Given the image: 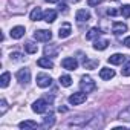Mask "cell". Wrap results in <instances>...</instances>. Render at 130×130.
Wrapping results in <instances>:
<instances>
[{
  "instance_id": "7c38bea8",
  "label": "cell",
  "mask_w": 130,
  "mask_h": 130,
  "mask_svg": "<svg viewBox=\"0 0 130 130\" xmlns=\"http://www.w3.org/2000/svg\"><path fill=\"white\" fill-rule=\"evenodd\" d=\"M89 119H90L89 115H87V116H86V115H83V116H77V118L71 119V121L68 122V125H86V122H87Z\"/></svg>"
},
{
  "instance_id": "4316f807",
  "label": "cell",
  "mask_w": 130,
  "mask_h": 130,
  "mask_svg": "<svg viewBox=\"0 0 130 130\" xmlns=\"http://www.w3.org/2000/svg\"><path fill=\"white\" fill-rule=\"evenodd\" d=\"M83 64H84V68H86V69H93V68L98 66V60H87V58H86Z\"/></svg>"
},
{
  "instance_id": "83f0119b",
  "label": "cell",
  "mask_w": 130,
  "mask_h": 130,
  "mask_svg": "<svg viewBox=\"0 0 130 130\" xmlns=\"http://www.w3.org/2000/svg\"><path fill=\"white\" fill-rule=\"evenodd\" d=\"M119 119L121 121H130V106L119 113Z\"/></svg>"
},
{
  "instance_id": "2e32d148",
  "label": "cell",
  "mask_w": 130,
  "mask_h": 130,
  "mask_svg": "<svg viewBox=\"0 0 130 130\" xmlns=\"http://www.w3.org/2000/svg\"><path fill=\"white\" fill-rule=\"evenodd\" d=\"M54 124H55V116H54V113H49V115H46V116L43 118L41 127H43V128H49V127H52Z\"/></svg>"
},
{
  "instance_id": "3957f363",
  "label": "cell",
  "mask_w": 130,
  "mask_h": 130,
  "mask_svg": "<svg viewBox=\"0 0 130 130\" xmlns=\"http://www.w3.org/2000/svg\"><path fill=\"white\" fill-rule=\"evenodd\" d=\"M86 98H87V93L86 92H77V93H72L69 96V103L72 106H80V104H83L86 101Z\"/></svg>"
},
{
  "instance_id": "cb8c5ba5",
  "label": "cell",
  "mask_w": 130,
  "mask_h": 130,
  "mask_svg": "<svg viewBox=\"0 0 130 130\" xmlns=\"http://www.w3.org/2000/svg\"><path fill=\"white\" fill-rule=\"evenodd\" d=\"M25 51H26L28 54H35V52L38 51V46H37L34 41H26V43H25Z\"/></svg>"
},
{
  "instance_id": "8992f818",
  "label": "cell",
  "mask_w": 130,
  "mask_h": 130,
  "mask_svg": "<svg viewBox=\"0 0 130 130\" xmlns=\"http://www.w3.org/2000/svg\"><path fill=\"white\" fill-rule=\"evenodd\" d=\"M15 77H17V80H19V83H22V84H28L29 81H31V72H29V69H20L17 74H15Z\"/></svg>"
},
{
  "instance_id": "52a82bcc",
  "label": "cell",
  "mask_w": 130,
  "mask_h": 130,
  "mask_svg": "<svg viewBox=\"0 0 130 130\" xmlns=\"http://www.w3.org/2000/svg\"><path fill=\"white\" fill-rule=\"evenodd\" d=\"M52 84V78L47 74H38L37 75V86L40 87H49Z\"/></svg>"
},
{
  "instance_id": "d6a6232c",
  "label": "cell",
  "mask_w": 130,
  "mask_h": 130,
  "mask_svg": "<svg viewBox=\"0 0 130 130\" xmlns=\"http://www.w3.org/2000/svg\"><path fill=\"white\" fill-rule=\"evenodd\" d=\"M107 14H109V15H118V14H121V9H115V8H110V9L107 11Z\"/></svg>"
},
{
  "instance_id": "7a4b0ae2",
  "label": "cell",
  "mask_w": 130,
  "mask_h": 130,
  "mask_svg": "<svg viewBox=\"0 0 130 130\" xmlns=\"http://www.w3.org/2000/svg\"><path fill=\"white\" fill-rule=\"evenodd\" d=\"M80 87H81L83 92L90 93V92H93V90L96 89V84H95V81H93L89 75H83V77H81V81H80Z\"/></svg>"
},
{
  "instance_id": "30bf717a",
  "label": "cell",
  "mask_w": 130,
  "mask_h": 130,
  "mask_svg": "<svg viewBox=\"0 0 130 130\" xmlns=\"http://www.w3.org/2000/svg\"><path fill=\"white\" fill-rule=\"evenodd\" d=\"M75 19H77L80 23L89 22V20H90V12H89L87 9H78L77 14H75Z\"/></svg>"
},
{
  "instance_id": "d590c367",
  "label": "cell",
  "mask_w": 130,
  "mask_h": 130,
  "mask_svg": "<svg viewBox=\"0 0 130 130\" xmlns=\"http://www.w3.org/2000/svg\"><path fill=\"white\" fill-rule=\"evenodd\" d=\"M124 46H127V47H130V37H127V38L124 40Z\"/></svg>"
},
{
  "instance_id": "44dd1931",
  "label": "cell",
  "mask_w": 130,
  "mask_h": 130,
  "mask_svg": "<svg viewBox=\"0 0 130 130\" xmlns=\"http://www.w3.org/2000/svg\"><path fill=\"white\" fill-rule=\"evenodd\" d=\"M101 35V29L100 28H90L89 32L86 34V38L87 40H93V38H98Z\"/></svg>"
},
{
  "instance_id": "9a60e30c",
  "label": "cell",
  "mask_w": 130,
  "mask_h": 130,
  "mask_svg": "<svg viewBox=\"0 0 130 130\" xmlns=\"http://www.w3.org/2000/svg\"><path fill=\"white\" fill-rule=\"evenodd\" d=\"M125 55H122V54H113V55H110L109 57V63L110 64H121V63H124L125 61Z\"/></svg>"
},
{
  "instance_id": "d4e9b609",
  "label": "cell",
  "mask_w": 130,
  "mask_h": 130,
  "mask_svg": "<svg viewBox=\"0 0 130 130\" xmlns=\"http://www.w3.org/2000/svg\"><path fill=\"white\" fill-rule=\"evenodd\" d=\"M9 80H11V74L9 72H3L2 77H0V86H2V87H8Z\"/></svg>"
},
{
  "instance_id": "5b68a950",
  "label": "cell",
  "mask_w": 130,
  "mask_h": 130,
  "mask_svg": "<svg viewBox=\"0 0 130 130\" xmlns=\"http://www.w3.org/2000/svg\"><path fill=\"white\" fill-rule=\"evenodd\" d=\"M61 66H63L64 69H68V71H75V69L78 68V61H77L74 57H68V58H63Z\"/></svg>"
},
{
  "instance_id": "f1b7e54d",
  "label": "cell",
  "mask_w": 130,
  "mask_h": 130,
  "mask_svg": "<svg viewBox=\"0 0 130 130\" xmlns=\"http://www.w3.org/2000/svg\"><path fill=\"white\" fill-rule=\"evenodd\" d=\"M121 75H122V77H130V60L122 66V69H121Z\"/></svg>"
},
{
  "instance_id": "277c9868",
  "label": "cell",
  "mask_w": 130,
  "mask_h": 130,
  "mask_svg": "<svg viewBox=\"0 0 130 130\" xmlns=\"http://www.w3.org/2000/svg\"><path fill=\"white\" fill-rule=\"evenodd\" d=\"M34 38L37 41H49L52 38V32L47 31V29H38L34 32Z\"/></svg>"
},
{
  "instance_id": "f546056e",
  "label": "cell",
  "mask_w": 130,
  "mask_h": 130,
  "mask_svg": "<svg viewBox=\"0 0 130 130\" xmlns=\"http://www.w3.org/2000/svg\"><path fill=\"white\" fill-rule=\"evenodd\" d=\"M6 110H8V103H6V100H2L0 101V115H5L6 113Z\"/></svg>"
},
{
  "instance_id": "8fae6325",
  "label": "cell",
  "mask_w": 130,
  "mask_h": 130,
  "mask_svg": "<svg viewBox=\"0 0 130 130\" xmlns=\"http://www.w3.org/2000/svg\"><path fill=\"white\" fill-rule=\"evenodd\" d=\"M127 31V25L122 23V22H115L113 26H112V32L115 35H119V34H124Z\"/></svg>"
},
{
  "instance_id": "d6986e66",
  "label": "cell",
  "mask_w": 130,
  "mask_h": 130,
  "mask_svg": "<svg viewBox=\"0 0 130 130\" xmlns=\"http://www.w3.org/2000/svg\"><path fill=\"white\" fill-rule=\"evenodd\" d=\"M100 77H101V80H110V78L115 77V71L109 69V68H103L100 71Z\"/></svg>"
},
{
  "instance_id": "e575fe53",
  "label": "cell",
  "mask_w": 130,
  "mask_h": 130,
  "mask_svg": "<svg viewBox=\"0 0 130 130\" xmlns=\"http://www.w3.org/2000/svg\"><path fill=\"white\" fill-rule=\"evenodd\" d=\"M58 9H60V12H68V5L66 3H60Z\"/></svg>"
},
{
  "instance_id": "4dcf8cb0",
  "label": "cell",
  "mask_w": 130,
  "mask_h": 130,
  "mask_svg": "<svg viewBox=\"0 0 130 130\" xmlns=\"http://www.w3.org/2000/svg\"><path fill=\"white\" fill-rule=\"evenodd\" d=\"M11 60L12 61H23V55L20 54V52H11Z\"/></svg>"
},
{
  "instance_id": "8d00e7d4",
  "label": "cell",
  "mask_w": 130,
  "mask_h": 130,
  "mask_svg": "<svg viewBox=\"0 0 130 130\" xmlns=\"http://www.w3.org/2000/svg\"><path fill=\"white\" fill-rule=\"evenodd\" d=\"M44 2H49V3H57L58 0H44Z\"/></svg>"
},
{
  "instance_id": "ffe728a7",
  "label": "cell",
  "mask_w": 130,
  "mask_h": 130,
  "mask_svg": "<svg viewBox=\"0 0 130 130\" xmlns=\"http://www.w3.org/2000/svg\"><path fill=\"white\" fill-rule=\"evenodd\" d=\"M29 17H31V20H32V22H37V20H43V12H41V8H38V6H37V8H34Z\"/></svg>"
},
{
  "instance_id": "603a6c76",
  "label": "cell",
  "mask_w": 130,
  "mask_h": 130,
  "mask_svg": "<svg viewBox=\"0 0 130 130\" xmlns=\"http://www.w3.org/2000/svg\"><path fill=\"white\" fill-rule=\"evenodd\" d=\"M107 46H109V41L107 40H96L93 43V49L95 51H104Z\"/></svg>"
},
{
  "instance_id": "1f68e13d",
  "label": "cell",
  "mask_w": 130,
  "mask_h": 130,
  "mask_svg": "<svg viewBox=\"0 0 130 130\" xmlns=\"http://www.w3.org/2000/svg\"><path fill=\"white\" fill-rule=\"evenodd\" d=\"M121 14H122V17L128 19V17H130V5H124V6L121 8Z\"/></svg>"
},
{
  "instance_id": "9c48e42d",
  "label": "cell",
  "mask_w": 130,
  "mask_h": 130,
  "mask_svg": "<svg viewBox=\"0 0 130 130\" xmlns=\"http://www.w3.org/2000/svg\"><path fill=\"white\" fill-rule=\"evenodd\" d=\"M46 109H47V103H46V100H37V101L32 104V110H34L35 113H44Z\"/></svg>"
},
{
  "instance_id": "e0dca14e",
  "label": "cell",
  "mask_w": 130,
  "mask_h": 130,
  "mask_svg": "<svg viewBox=\"0 0 130 130\" xmlns=\"http://www.w3.org/2000/svg\"><path fill=\"white\" fill-rule=\"evenodd\" d=\"M37 64L40 68H44V69H52L54 68V63H52V60H49V57H43V58L37 60Z\"/></svg>"
},
{
  "instance_id": "7402d4cb",
  "label": "cell",
  "mask_w": 130,
  "mask_h": 130,
  "mask_svg": "<svg viewBox=\"0 0 130 130\" xmlns=\"http://www.w3.org/2000/svg\"><path fill=\"white\" fill-rule=\"evenodd\" d=\"M19 127L20 128H37V127H40L35 121H31V119H28V121H22L20 124H19Z\"/></svg>"
},
{
  "instance_id": "484cf974",
  "label": "cell",
  "mask_w": 130,
  "mask_h": 130,
  "mask_svg": "<svg viewBox=\"0 0 130 130\" xmlns=\"http://www.w3.org/2000/svg\"><path fill=\"white\" fill-rule=\"evenodd\" d=\"M60 84L64 86V87H69V86L72 84V78H71L69 75H61V77H60Z\"/></svg>"
},
{
  "instance_id": "ac0fdd59",
  "label": "cell",
  "mask_w": 130,
  "mask_h": 130,
  "mask_svg": "<svg viewBox=\"0 0 130 130\" xmlns=\"http://www.w3.org/2000/svg\"><path fill=\"white\" fill-rule=\"evenodd\" d=\"M55 19H57V11L47 9L46 12H43V20L46 23H52V22H55Z\"/></svg>"
},
{
  "instance_id": "ba28073f",
  "label": "cell",
  "mask_w": 130,
  "mask_h": 130,
  "mask_svg": "<svg viewBox=\"0 0 130 130\" xmlns=\"http://www.w3.org/2000/svg\"><path fill=\"white\" fill-rule=\"evenodd\" d=\"M71 34H72V26H71V23H63V25L60 26V29H58V37H60V38H68Z\"/></svg>"
},
{
  "instance_id": "4fadbf2b",
  "label": "cell",
  "mask_w": 130,
  "mask_h": 130,
  "mask_svg": "<svg viewBox=\"0 0 130 130\" xmlns=\"http://www.w3.org/2000/svg\"><path fill=\"white\" fill-rule=\"evenodd\" d=\"M9 35H11V38L19 40V38H22V37L25 35V28H23V26H15V28H12V29H11Z\"/></svg>"
},
{
  "instance_id": "5bb4252c",
  "label": "cell",
  "mask_w": 130,
  "mask_h": 130,
  "mask_svg": "<svg viewBox=\"0 0 130 130\" xmlns=\"http://www.w3.org/2000/svg\"><path fill=\"white\" fill-rule=\"evenodd\" d=\"M58 51H60V49H58L57 44H47V46L44 47V55L52 58V57H57V55H58Z\"/></svg>"
},
{
  "instance_id": "6da1fadb",
  "label": "cell",
  "mask_w": 130,
  "mask_h": 130,
  "mask_svg": "<svg viewBox=\"0 0 130 130\" xmlns=\"http://www.w3.org/2000/svg\"><path fill=\"white\" fill-rule=\"evenodd\" d=\"M26 0H8V11L11 14H23L26 11Z\"/></svg>"
},
{
  "instance_id": "836d02e7",
  "label": "cell",
  "mask_w": 130,
  "mask_h": 130,
  "mask_svg": "<svg viewBox=\"0 0 130 130\" xmlns=\"http://www.w3.org/2000/svg\"><path fill=\"white\" fill-rule=\"evenodd\" d=\"M101 2H103V0H87V5L89 6H98Z\"/></svg>"
}]
</instances>
